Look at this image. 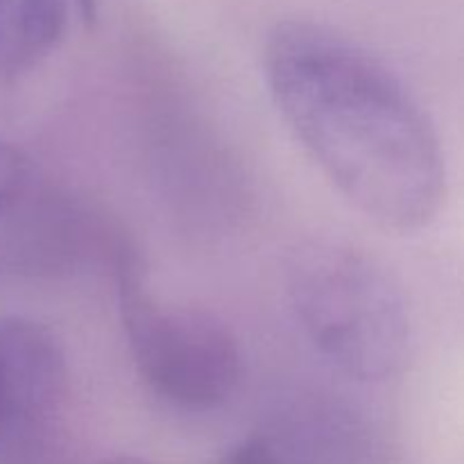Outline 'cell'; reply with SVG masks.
Returning a JSON list of instances; mask_svg holds the SVG:
<instances>
[{"label":"cell","instance_id":"8992f818","mask_svg":"<svg viewBox=\"0 0 464 464\" xmlns=\"http://www.w3.org/2000/svg\"><path fill=\"white\" fill-rule=\"evenodd\" d=\"M75 0H0V82L34 71L63 41Z\"/></svg>","mask_w":464,"mask_h":464},{"label":"cell","instance_id":"9c48e42d","mask_svg":"<svg viewBox=\"0 0 464 464\" xmlns=\"http://www.w3.org/2000/svg\"><path fill=\"white\" fill-rule=\"evenodd\" d=\"M75 9L84 25H95L100 12V0H75Z\"/></svg>","mask_w":464,"mask_h":464},{"label":"cell","instance_id":"52a82bcc","mask_svg":"<svg viewBox=\"0 0 464 464\" xmlns=\"http://www.w3.org/2000/svg\"><path fill=\"white\" fill-rule=\"evenodd\" d=\"M32 190V163L21 148L0 139V220Z\"/></svg>","mask_w":464,"mask_h":464},{"label":"cell","instance_id":"ba28073f","mask_svg":"<svg viewBox=\"0 0 464 464\" xmlns=\"http://www.w3.org/2000/svg\"><path fill=\"white\" fill-rule=\"evenodd\" d=\"M222 464H290L270 435H249L236 442L222 458Z\"/></svg>","mask_w":464,"mask_h":464},{"label":"cell","instance_id":"277c9868","mask_svg":"<svg viewBox=\"0 0 464 464\" xmlns=\"http://www.w3.org/2000/svg\"><path fill=\"white\" fill-rule=\"evenodd\" d=\"M130 236L62 193H30L5 218L0 258L34 276H63L95 261L111 267Z\"/></svg>","mask_w":464,"mask_h":464},{"label":"cell","instance_id":"3957f363","mask_svg":"<svg viewBox=\"0 0 464 464\" xmlns=\"http://www.w3.org/2000/svg\"><path fill=\"white\" fill-rule=\"evenodd\" d=\"M111 276L136 372L157 397L184 411H213L238 392L243 352L220 317L152 297L131 238L113 258Z\"/></svg>","mask_w":464,"mask_h":464},{"label":"cell","instance_id":"30bf717a","mask_svg":"<svg viewBox=\"0 0 464 464\" xmlns=\"http://www.w3.org/2000/svg\"><path fill=\"white\" fill-rule=\"evenodd\" d=\"M102 464H152V462L143 460V458H134V456H118V458H111V460H104Z\"/></svg>","mask_w":464,"mask_h":464},{"label":"cell","instance_id":"5b68a950","mask_svg":"<svg viewBox=\"0 0 464 464\" xmlns=\"http://www.w3.org/2000/svg\"><path fill=\"white\" fill-rule=\"evenodd\" d=\"M62 340L30 317H0V462L25 451L63 403Z\"/></svg>","mask_w":464,"mask_h":464},{"label":"cell","instance_id":"6da1fadb","mask_svg":"<svg viewBox=\"0 0 464 464\" xmlns=\"http://www.w3.org/2000/svg\"><path fill=\"white\" fill-rule=\"evenodd\" d=\"M267 91L304 152L356 211L417 234L447 199L435 122L376 54L311 21H284L263 53Z\"/></svg>","mask_w":464,"mask_h":464},{"label":"cell","instance_id":"7a4b0ae2","mask_svg":"<svg viewBox=\"0 0 464 464\" xmlns=\"http://www.w3.org/2000/svg\"><path fill=\"white\" fill-rule=\"evenodd\" d=\"M285 293L311 347L340 374L385 383L406 370L412 322L381 263L338 240L302 243L285 263Z\"/></svg>","mask_w":464,"mask_h":464}]
</instances>
